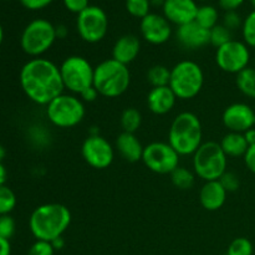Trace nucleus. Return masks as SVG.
Wrapping results in <instances>:
<instances>
[{
    "label": "nucleus",
    "instance_id": "f257e3e1",
    "mask_svg": "<svg viewBox=\"0 0 255 255\" xmlns=\"http://www.w3.org/2000/svg\"><path fill=\"white\" fill-rule=\"evenodd\" d=\"M20 86L24 94L37 105H47L64 94L60 67L44 57L29 60L20 70Z\"/></svg>",
    "mask_w": 255,
    "mask_h": 255
},
{
    "label": "nucleus",
    "instance_id": "f03ea898",
    "mask_svg": "<svg viewBox=\"0 0 255 255\" xmlns=\"http://www.w3.org/2000/svg\"><path fill=\"white\" fill-rule=\"evenodd\" d=\"M71 223L69 208L60 203L41 204L29 218V228L36 241L52 242L62 237Z\"/></svg>",
    "mask_w": 255,
    "mask_h": 255
},
{
    "label": "nucleus",
    "instance_id": "7ed1b4c3",
    "mask_svg": "<svg viewBox=\"0 0 255 255\" xmlns=\"http://www.w3.org/2000/svg\"><path fill=\"white\" fill-rule=\"evenodd\" d=\"M203 139L202 124L192 112H182L171 125L168 143L179 156H191L201 147Z\"/></svg>",
    "mask_w": 255,
    "mask_h": 255
},
{
    "label": "nucleus",
    "instance_id": "20e7f679",
    "mask_svg": "<svg viewBox=\"0 0 255 255\" xmlns=\"http://www.w3.org/2000/svg\"><path fill=\"white\" fill-rule=\"evenodd\" d=\"M131 82V74L126 65L111 57L95 67L94 87L100 96L115 99L127 91Z\"/></svg>",
    "mask_w": 255,
    "mask_h": 255
},
{
    "label": "nucleus",
    "instance_id": "39448f33",
    "mask_svg": "<svg viewBox=\"0 0 255 255\" xmlns=\"http://www.w3.org/2000/svg\"><path fill=\"white\" fill-rule=\"evenodd\" d=\"M228 157L221 144L214 141L204 142L193 154V171L204 182L219 181L227 172Z\"/></svg>",
    "mask_w": 255,
    "mask_h": 255
},
{
    "label": "nucleus",
    "instance_id": "423d86ee",
    "mask_svg": "<svg viewBox=\"0 0 255 255\" xmlns=\"http://www.w3.org/2000/svg\"><path fill=\"white\" fill-rule=\"evenodd\" d=\"M204 85V72L197 62L183 60L171 69L169 85L179 100L194 99Z\"/></svg>",
    "mask_w": 255,
    "mask_h": 255
},
{
    "label": "nucleus",
    "instance_id": "0eeeda50",
    "mask_svg": "<svg viewBox=\"0 0 255 255\" xmlns=\"http://www.w3.org/2000/svg\"><path fill=\"white\" fill-rule=\"evenodd\" d=\"M56 39V30L52 22L46 19H35L25 26L20 37V46L32 59L41 57L51 49Z\"/></svg>",
    "mask_w": 255,
    "mask_h": 255
},
{
    "label": "nucleus",
    "instance_id": "6e6552de",
    "mask_svg": "<svg viewBox=\"0 0 255 255\" xmlns=\"http://www.w3.org/2000/svg\"><path fill=\"white\" fill-rule=\"evenodd\" d=\"M84 101L75 95L61 94L46 106L49 121L59 128H71L85 117Z\"/></svg>",
    "mask_w": 255,
    "mask_h": 255
},
{
    "label": "nucleus",
    "instance_id": "1a4fd4ad",
    "mask_svg": "<svg viewBox=\"0 0 255 255\" xmlns=\"http://www.w3.org/2000/svg\"><path fill=\"white\" fill-rule=\"evenodd\" d=\"M95 67L90 61L79 55L66 57L60 66L62 84L65 90L80 95L89 87L94 86Z\"/></svg>",
    "mask_w": 255,
    "mask_h": 255
},
{
    "label": "nucleus",
    "instance_id": "9d476101",
    "mask_svg": "<svg viewBox=\"0 0 255 255\" xmlns=\"http://www.w3.org/2000/svg\"><path fill=\"white\" fill-rule=\"evenodd\" d=\"M76 27L80 37L84 41L96 44L106 36L109 30V17L104 9L90 5L77 15Z\"/></svg>",
    "mask_w": 255,
    "mask_h": 255
},
{
    "label": "nucleus",
    "instance_id": "9b49d317",
    "mask_svg": "<svg viewBox=\"0 0 255 255\" xmlns=\"http://www.w3.org/2000/svg\"><path fill=\"white\" fill-rule=\"evenodd\" d=\"M179 157L168 142H152L143 148L142 162L154 173L171 174L179 167Z\"/></svg>",
    "mask_w": 255,
    "mask_h": 255
},
{
    "label": "nucleus",
    "instance_id": "f8f14e48",
    "mask_svg": "<svg viewBox=\"0 0 255 255\" xmlns=\"http://www.w3.org/2000/svg\"><path fill=\"white\" fill-rule=\"evenodd\" d=\"M251 61V50L243 41L231 40L216 52V62L219 69L228 74H239L247 69Z\"/></svg>",
    "mask_w": 255,
    "mask_h": 255
},
{
    "label": "nucleus",
    "instance_id": "ddd939ff",
    "mask_svg": "<svg viewBox=\"0 0 255 255\" xmlns=\"http://www.w3.org/2000/svg\"><path fill=\"white\" fill-rule=\"evenodd\" d=\"M81 154L85 162L92 168H109L115 158L112 144L101 134H89L81 147Z\"/></svg>",
    "mask_w": 255,
    "mask_h": 255
},
{
    "label": "nucleus",
    "instance_id": "4468645a",
    "mask_svg": "<svg viewBox=\"0 0 255 255\" xmlns=\"http://www.w3.org/2000/svg\"><path fill=\"white\" fill-rule=\"evenodd\" d=\"M222 121L224 126L229 129V132L244 133L254 127L255 111L249 105L236 102V104L229 105L224 110Z\"/></svg>",
    "mask_w": 255,
    "mask_h": 255
},
{
    "label": "nucleus",
    "instance_id": "2eb2a0df",
    "mask_svg": "<svg viewBox=\"0 0 255 255\" xmlns=\"http://www.w3.org/2000/svg\"><path fill=\"white\" fill-rule=\"evenodd\" d=\"M142 37L152 45H162L172 36L171 22L163 15L149 12L139 24Z\"/></svg>",
    "mask_w": 255,
    "mask_h": 255
},
{
    "label": "nucleus",
    "instance_id": "dca6fc26",
    "mask_svg": "<svg viewBox=\"0 0 255 255\" xmlns=\"http://www.w3.org/2000/svg\"><path fill=\"white\" fill-rule=\"evenodd\" d=\"M162 9L163 16L171 24L182 26L194 21L198 5L194 0H166Z\"/></svg>",
    "mask_w": 255,
    "mask_h": 255
},
{
    "label": "nucleus",
    "instance_id": "f3484780",
    "mask_svg": "<svg viewBox=\"0 0 255 255\" xmlns=\"http://www.w3.org/2000/svg\"><path fill=\"white\" fill-rule=\"evenodd\" d=\"M176 36L179 44L189 50L201 49L209 44V30L202 27L196 21L178 26Z\"/></svg>",
    "mask_w": 255,
    "mask_h": 255
},
{
    "label": "nucleus",
    "instance_id": "a211bd4d",
    "mask_svg": "<svg viewBox=\"0 0 255 255\" xmlns=\"http://www.w3.org/2000/svg\"><path fill=\"white\" fill-rule=\"evenodd\" d=\"M177 96L169 86L152 87L147 95V106L154 115H166L173 110Z\"/></svg>",
    "mask_w": 255,
    "mask_h": 255
},
{
    "label": "nucleus",
    "instance_id": "6ab92c4d",
    "mask_svg": "<svg viewBox=\"0 0 255 255\" xmlns=\"http://www.w3.org/2000/svg\"><path fill=\"white\" fill-rule=\"evenodd\" d=\"M139 50H141V42L136 35H122L116 40L112 47V59L127 66L137 59Z\"/></svg>",
    "mask_w": 255,
    "mask_h": 255
},
{
    "label": "nucleus",
    "instance_id": "aec40b11",
    "mask_svg": "<svg viewBox=\"0 0 255 255\" xmlns=\"http://www.w3.org/2000/svg\"><path fill=\"white\" fill-rule=\"evenodd\" d=\"M228 192L219 181H209L203 184L199 192V202L202 207L209 212L221 209L227 201Z\"/></svg>",
    "mask_w": 255,
    "mask_h": 255
},
{
    "label": "nucleus",
    "instance_id": "412c9836",
    "mask_svg": "<svg viewBox=\"0 0 255 255\" xmlns=\"http://www.w3.org/2000/svg\"><path fill=\"white\" fill-rule=\"evenodd\" d=\"M116 148L122 158L131 162V163L142 161L144 147L142 146V143L134 133L122 132L116 139Z\"/></svg>",
    "mask_w": 255,
    "mask_h": 255
},
{
    "label": "nucleus",
    "instance_id": "4be33fe9",
    "mask_svg": "<svg viewBox=\"0 0 255 255\" xmlns=\"http://www.w3.org/2000/svg\"><path fill=\"white\" fill-rule=\"evenodd\" d=\"M219 144L227 157H244L249 148V144L244 134L238 133V132H228L222 138Z\"/></svg>",
    "mask_w": 255,
    "mask_h": 255
},
{
    "label": "nucleus",
    "instance_id": "5701e85b",
    "mask_svg": "<svg viewBox=\"0 0 255 255\" xmlns=\"http://www.w3.org/2000/svg\"><path fill=\"white\" fill-rule=\"evenodd\" d=\"M236 82L239 91L244 96L249 97V99H255V69L248 66L243 71L237 74Z\"/></svg>",
    "mask_w": 255,
    "mask_h": 255
},
{
    "label": "nucleus",
    "instance_id": "b1692460",
    "mask_svg": "<svg viewBox=\"0 0 255 255\" xmlns=\"http://www.w3.org/2000/svg\"><path fill=\"white\" fill-rule=\"evenodd\" d=\"M218 19L219 14L218 10L213 6V5H202V6H198V10H197V15L194 21L197 24L201 25L202 27L207 30L213 29L216 25H218Z\"/></svg>",
    "mask_w": 255,
    "mask_h": 255
},
{
    "label": "nucleus",
    "instance_id": "393cba45",
    "mask_svg": "<svg viewBox=\"0 0 255 255\" xmlns=\"http://www.w3.org/2000/svg\"><path fill=\"white\" fill-rule=\"evenodd\" d=\"M171 79V70L164 65H154L147 72V81L152 87L168 86Z\"/></svg>",
    "mask_w": 255,
    "mask_h": 255
},
{
    "label": "nucleus",
    "instance_id": "a878e982",
    "mask_svg": "<svg viewBox=\"0 0 255 255\" xmlns=\"http://www.w3.org/2000/svg\"><path fill=\"white\" fill-rule=\"evenodd\" d=\"M121 127L124 128V132H128V133H134L137 129L141 127L142 124V116L141 112L138 110L129 107L126 109L121 115Z\"/></svg>",
    "mask_w": 255,
    "mask_h": 255
},
{
    "label": "nucleus",
    "instance_id": "bb28decb",
    "mask_svg": "<svg viewBox=\"0 0 255 255\" xmlns=\"http://www.w3.org/2000/svg\"><path fill=\"white\" fill-rule=\"evenodd\" d=\"M172 183L178 189H191L194 184V173L186 167H177L171 173Z\"/></svg>",
    "mask_w": 255,
    "mask_h": 255
},
{
    "label": "nucleus",
    "instance_id": "cd10ccee",
    "mask_svg": "<svg viewBox=\"0 0 255 255\" xmlns=\"http://www.w3.org/2000/svg\"><path fill=\"white\" fill-rule=\"evenodd\" d=\"M16 207V196L7 186H0V216L10 214Z\"/></svg>",
    "mask_w": 255,
    "mask_h": 255
},
{
    "label": "nucleus",
    "instance_id": "c85d7f7f",
    "mask_svg": "<svg viewBox=\"0 0 255 255\" xmlns=\"http://www.w3.org/2000/svg\"><path fill=\"white\" fill-rule=\"evenodd\" d=\"M231 40H233L232 39V31L227 29L223 24L216 25L213 29L209 30V44L216 46L217 49L226 45Z\"/></svg>",
    "mask_w": 255,
    "mask_h": 255
},
{
    "label": "nucleus",
    "instance_id": "c756f323",
    "mask_svg": "<svg viewBox=\"0 0 255 255\" xmlns=\"http://www.w3.org/2000/svg\"><path fill=\"white\" fill-rule=\"evenodd\" d=\"M254 248L248 238H236L227 249V255H253Z\"/></svg>",
    "mask_w": 255,
    "mask_h": 255
},
{
    "label": "nucleus",
    "instance_id": "7c9ffc66",
    "mask_svg": "<svg viewBox=\"0 0 255 255\" xmlns=\"http://www.w3.org/2000/svg\"><path fill=\"white\" fill-rule=\"evenodd\" d=\"M149 9H151L149 0H126V10L133 17L143 19L149 14Z\"/></svg>",
    "mask_w": 255,
    "mask_h": 255
},
{
    "label": "nucleus",
    "instance_id": "2f4dec72",
    "mask_svg": "<svg viewBox=\"0 0 255 255\" xmlns=\"http://www.w3.org/2000/svg\"><path fill=\"white\" fill-rule=\"evenodd\" d=\"M242 34H243L244 42L249 47H254L255 49V10L249 12L248 16L243 20Z\"/></svg>",
    "mask_w": 255,
    "mask_h": 255
},
{
    "label": "nucleus",
    "instance_id": "473e14b6",
    "mask_svg": "<svg viewBox=\"0 0 255 255\" xmlns=\"http://www.w3.org/2000/svg\"><path fill=\"white\" fill-rule=\"evenodd\" d=\"M15 221L10 214H5V216H0V237L1 238L10 241L15 233Z\"/></svg>",
    "mask_w": 255,
    "mask_h": 255
},
{
    "label": "nucleus",
    "instance_id": "72a5a7b5",
    "mask_svg": "<svg viewBox=\"0 0 255 255\" xmlns=\"http://www.w3.org/2000/svg\"><path fill=\"white\" fill-rule=\"evenodd\" d=\"M55 249L51 242L36 241L29 248L27 255H54Z\"/></svg>",
    "mask_w": 255,
    "mask_h": 255
},
{
    "label": "nucleus",
    "instance_id": "f704fd0d",
    "mask_svg": "<svg viewBox=\"0 0 255 255\" xmlns=\"http://www.w3.org/2000/svg\"><path fill=\"white\" fill-rule=\"evenodd\" d=\"M219 182H221L222 186L224 187V189H226L228 193L229 192H236L237 189L239 188V184H241L238 176H237L234 172L229 171H227L226 173L221 177Z\"/></svg>",
    "mask_w": 255,
    "mask_h": 255
},
{
    "label": "nucleus",
    "instance_id": "c9c22d12",
    "mask_svg": "<svg viewBox=\"0 0 255 255\" xmlns=\"http://www.w3.org/2000/svg\"><path fill=\"white\" fill-rule=\"evenodd\" d=\"M223 25L227 29L233 31V30L238 29L243 25V20H242L241 15L237 11H226L223 17Z\"/></svg>",
    "mask_w": 255,
    "mask_h": 255
},
{
    "label": "nucleus",
    "instance_id": "e433bc0d",
    "mask_svg": "<svg viewBox=\"0 0 255 255\" xmlns=\"http://www.w3.org/2000/svg\"><path fill=\"white\" fill-rule=\"evenodd\" d=\"M62 2L69 11L77 15L90 6L89 0H62Z\"/></svg>",
    "mask_w": 255,
    "mask_h": 255
},
{
    "label": "nucleus",
    "instance_id": "4c0bfd02",
    "mask_svg": "<svg viewBox=\"0 0 255 255\" xmlns=\"http://www.w3.org/2000/svg\"><path fill=\"white\" fill-rule=\"evenodd\" d=\"M54 0H20L22 6L29 10H41L44 7L49 6Z\"/></svg>",
    "mask_w": 255,
    "mask_h": 255
},
{
    "label": "nucleus",
    "instance_id": "58836bf2",
    "mask_svg": "<svg viewBox=\"0 0 255 255\" xmlns=\"http://www.w3.org/2000/svg\"><path fill=\"white\" fill-rule=\"evenodd\" d=\"M246 0H218V4L224 11H236L244 4Z\"/></svg>",
    "mask_w": 255,
    "mask_h": 255
},
{
    "label": "nucleus",
    "instance_id": "ea45409f",
    "mask_svg": "<svg viewBox=\"0 0 255 255\" xmlns=\"http://www.w3.org/2000/svg\"><path fill=\"white\" fill-rule=\"evenodd\" d=\"M244 162H246L247 168L255 174V144L249 146L248 151L244 154Z\"/></svg>",
    "mask_w": 255,
    "mask_h": 255
},
{
    "label": "nucleus",
    "instance_id": "a19ab883",
    "mask_svg": "<svg viewBox=\"0 0 255 255\" xmlns=\"http://www.w3.org/2000/svg\"><path fill=\"white\" fill-rule=\"evenodd\" d=\"M80 96H81L82 101H85V102H94L95 100H96L97 97L100 96V94H99V91H97V90L95 89L94 86H91V87H89V89L85 90L84 92H81V94H80Z\"/></svg>",
    "mask_w": 255,
    "mask_h": 255
},
{
    "label": "nucleus",
    "instance_id": "79ce46f5",
    "mask_svg": "<svg viewBox=\"0 0 255 255\" xmlns=\"http://www.w3.org/2000/svg\"><path fill=\"white\" fill-rule=\"evenodd\" d=\"M0 255H11V246L7 239L0 237Z\"/></svg>",
    "mask_w": 255,
    "mask_h": 255
},
{
    "label": "nucleus",
    "instance_id": "37998d69",
    "mask_svg": "<svg viewBox=\"0 0 255 255\" xmlns=\"http://www.w3.org/2000/svg\"><path fill=\"white\" fill-rule=\"evenodd\" d=\"M244 137H246L247 142H248L249 146H253V144H255V128L253 127V128L248 129L247 132H244Z\"/></svg>",
    "mask_w": 255,
    "mask_h": 255
},
{
    "label": "nucleus",
    "instance_id": "c03bdc74",
    "mask_svg": "<svg viewBox=\"0 0 255 255\" xmlns=\"http://www.w3.org/2000/svg\"><path fill=\"white\" fill-rule=\"evenodd\" d=\"M55 30H56V37L57 39H65L67 36V27L65 25H59V26H55Z\"/></svg>",
    "mask_w": 255,
    "mask_h": 255
},
{
    "label": "nucleus",
    "instance_id": "a18cd8bd",
    "mask_svg": "<svg viewBox=\"0 0 255 255\" xmlns=\"http://www.w3.org/2000/svg\"><path fill=\"white\" fill-rule=\"evenodd\" d=\"M51 244L52 247H54L55 251H61L65 247V239L62 238V237H59V238L54 239V241L51 242Z\"/></svg>",
    "mask_w": 255,
    "mask_h": 255
},
{
    "label": "nucleus",
    "instance_id": "49530a36",
    "mask_svg": "<svg viewBox=\"0 0 255 255\" xmlns=\"http://www.w3.org/2000/svg\"><path fill=\"white\" fill-rule=\"evenodd\" d=\"M6 177H7V172L5 166L2 164V162H0V186H4L5 182H6Z\"/></svg>",
    "mask_w": 255,
    "mask_h": 255
},
{
    "label": "nucleus",
    "instance_id": "de8ad7c7",
    "mask_svg": "<svg viewBox=\"0 0 255 255\" xmlns=\"http://www.w3.org/2000/svg\"><path fill=\"white\" fill-rule=\"evenodd\" d=\"M164 1L166 0H149L151 5H153V6H163Z\"/></svg>",
    "mask_w": 255,
    "mask_h": 255
},
{
    "label": "nucleus",
    "instance_id": "09e8293b",
    "mask_svg": "<svg viewBox=\"0 0 255 255\" xmlns=\"http://www.w3.org/2000/svg\"><path fill=\"white\" fill-rule=\"evenodd\" d=\"M5 156H6V151H5L4 146L0 144V162H2V159L5 158Z\"/></svg>",
    "mask_w": 255,
    "mask_h": 255
},
{
    "label": "nucleus",
    "instance_id": "8fccbe9b",
    "mask_svg": "<svg viewBox=\"0 0 255 255\" xmlns=\"http://www.w3.org/2000/svg\"><path fill=\"white\" fill-rule=\"evenodd\" d=\"M2 40H4V30H2L1 24H0V45H1Z\"/></svg>",
    "mask_w": 255,
    "mask_h": 255
},
{
    "label": "nucleus",
    "instance_id": "3c124183",
    "mask_svg": "<svg viewBox=\"0 0 255 255\" xmlns=\"http://www.w3.org/2000/svg\"><path fill=\"white\" fill-rule=\"evenodd\" d=\"M249 2H251L252 6H253L254 10H255V0H249Z\"/></svg>",
    "mask_w": 255,
    "mask_h": 255
},
{
    "label": "nucleus",
    "instance_id": "603ef678",
    "mask_svg": "<svg viewBox=\"0 0 255 255\" xmlns=\"http://www.w3.org/2000/svg\"><path fill=\"white\" fill-rule=\"evenodd\" d=\"M254 111H255V109H254Z\"/></svg>",
    "mask_w": 255,
    "mask_h": 255
}]
</instances>
